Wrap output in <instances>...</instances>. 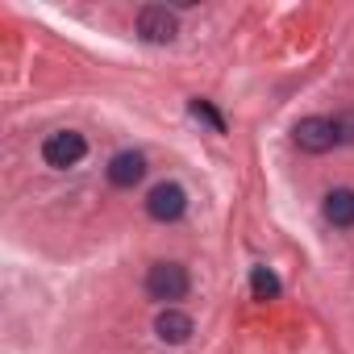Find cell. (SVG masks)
I'll list each match as a JSON object with an SVG mask.
<instances>
[{
    "label": "cell",
    "mask_w": 354,
    "mask_h": 354,
    "mask_svg": "<svg viewBox=\"0 0 354 354\" xmlns=\"http://www.w3.org/2000/svg\"><path fill=\"white\" fill-rule=\"evenodd\" d=\"M188 288H192V279L180 263H154L150 275H146V292L154 300H184Z\"/></svg>",
    "instance_id": "cell-1"
},
{
    "label": "cell",
    "mask_w": 354,
    "mask_h": 354,
    "mask_svg": "<svg viewBox=\"0 0 354 354\" xmlns=\"http://www.w3.org/2000/svg\"><path fill=\"white\" fill-rule=\"evenodd\" d=\"M296 146L308 150V154L333 150V146H337V125H333V117H304V121L296 125Z\"/></svg>",
    "instance_id": "cell-2"
},
{
    "label": "cell",
    "mask_w": 354,
    "mask_h": 354,
    "mask_svg": "<svg viewBox=\"0 0 354 354\" xmlns=\"http://www.w3.org/2000/svg\"><path fill=\"white\" fill-rule=\"evenodd\" d=\"M84 154H88V142H84L75 129H59V133H50V138L42 142V158H46L50 167H75Z\"/></svg>",
    "instance_id": "cell-3"
},
{
    "label": "cell",
    "mask_w": 354,
    "mask_h": 354,
    "mask_svg": "<svg viewBox=\"0 0 354 354\" xmlns=\"http://www.w3.org/2000/svg\"><path fill=\"white\" fill-rule=\"evenodd\" d=\"M184 209H188V192H184L180 184H158V188H150V196H146V213H150L154 221H180Z\"/></svg>",
    "instance_id": "cell-4"
},
{
    "label": "cell",
    "mask_w": 354,
    "mask_h": 354,
    "mask_svg": "<svg viewBox=\"0 0 354 354\" xmlns=\"http://www.w3.org/2000/svg\"><path fill=\"white\" fill-rule=\"evenodd\" d=\"M175 13L171 9H162V5H150V9H142L138 13V34H142V42H150V46H167V42H175Z\"/></svg>",
    "instance_id": "cell-5"
},
{
    "label": "cell",
    "mask_w": 354,
    "mask_h": 354,
    "mask_svg": "<svg viewBox=\"0 0 354 354\" xmlns=\"http://www.w3.org/2000/svg\"><path fill=\"white\" fill-rule=\"evenodd\" d=\"M142 175H146V158H142L138 150H121V154H113V162H109V180H113L117 188H133V184H142Z\"/></svg>",
    "instance_id": "cell-6"
},
{
    "label": "cell",
    "mask_w": 354,
    "mask_h": 354,
    "mask_svg": "<svg viewBox=\"0 0 354 354\" xmlns=\"http://www.w3.org/2000/svg\"><path fill=\"white\" fill-rule=\"evenodd\" d=\"M325 221L337 225V230H350L354 225V188H333L325 196Z\"/></svg>",
    "instance_id": "cell-7"
},
{
    "label": "cell",
    "mask_w": 354,
    "mask_h": 354,
    "mask_svg": "<svg viewBox=\"0 0 354 354\" xmlns=\"http://www.w3.org/2000/svg\"><path fill=\"white\" fill-rule=\"evenodd\" d=\"M154 329H158V337H162V342L180 346V342H188V337H192V317H188V313H175V308H167V313H158Z\"/></svg>",
    "instance_id": "cell-8"
},
{
    "label": "cell",
    "mask_w": 354,
    "mask_h": 354,
    "mask_svg": "<svg viewBox=\"0 0 354 354\" xmlns=\"http://www.w3.org/2000/svg\"><path fill=\"white\" fill-rule=\"evenodd\" d=\"M250 292H254V300H275V296H279V279H275V271L254 267V275H250Z\"/></svg>",
    "instance_id": "cell-9"
},
{
    "label": "cell",
    "mask_w": 354,
    "mask_h": 354,
    "mask_svg": "<svg viewBox=\"0 0 354 354\" xmlns=\"http://www.w3.org/2000/svg\"><path fill=\"white\" fill-rule=\"evenodd\" d=\"M192 117H201V121H209L217 133H225V121H221V113H217L209 100H192Z\"/></svg>",
    "instance_id": "cell-10"
},
{
    "label": "cell",
    "mask_w": 354,
    "mask_h": 354,
    "mask_svg": "<svg viewBox=\"0 0 354 354\" xmlns=\"http://www.w3.org/2000/svg\"><path fill=\"white\" fill-rule=\"evenodd\" d=\"M333 125H337V146H342V142H354V113L333 117Z\"/></svg>",
    "instance_id": "cell-11"
}]
</instances>
